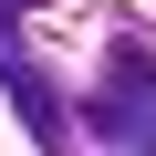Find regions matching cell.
Wrapping results in <instances>:
<instances>
[{"label":"cell","mask_w":156,"mask_h":156,"mask_svg":"<svg viewBox=\"0 0 156 156\" xmlns=\"http://www.w3.org/2000/svg\"><path fill=\"white\" fill-rule=\"evenodd\" d=\"M83 125H94L104 146H125V156H156V52H146L135 31H115L104 83L83 94Z\"/></svg>","instance_id":"1"}]
</instances>
